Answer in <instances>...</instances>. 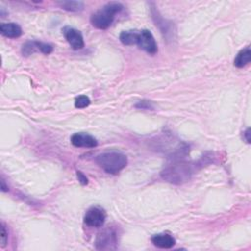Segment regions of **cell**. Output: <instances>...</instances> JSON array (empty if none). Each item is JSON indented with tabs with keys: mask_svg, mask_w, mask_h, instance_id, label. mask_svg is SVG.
I'll use <instances>...</instances> for the list:
<instances>
[{
	"mask_svg": "<svg viewBox=\"0 0 251 251\" xmlns=\"http://www.w3.org/2000/svg\"><path fill=\"white\" fill-rule=\"evenodd\" d=\"M151 15L152 18L155 22V25L160 28L161 32L167 37L169 38L170 36H173V23L172 22H168L166 19H164L163 17H161V15L159 14L158 10L155 9V7L151 8Z\"/></svg>",
	"mask_w": 251,
	"mask_h": 251,
	"instance_id": "10",
	"label": "cell"
},
{
	"mask_svg": "<svg viewBox=\"0 0 251 251\" xmlns=\"http://www.w3.org/2000/svg\"><path fill=\"white\" fill-rule=\"evenodd\" d=\"M118 243V232L113 226H108L100 231L95 239V247L98 250L115 249Z\"/></svg>",
	"mask_w": 251,
	"mask_h": 251,
	"instance_id": "4",
	"label": "cell"
},
{
	"mask_svg": "<svg viewBox=\"0 0 251 251\" xmlns=\"http://www.w3.org/2000/svg\"><path fill=\"white\" fill-rule=\"evenodd\" d=\"M135 107L139 108V109H143V110H153L154 109V106H153L152 102L151 101H146V100L138 102L135 105Z\"/></svg>",
	"mask_w": 251,
	"mask_h": 251,
	"instance_id": "18",
	"label": "cell"
},
{
	"mask_svg": "<svg viewBox=\"0 0 251 251\" xmlns=\"http://www.w3.org/2000/svg\"><path fill=\"white\" fill-rule=\"evenodd\" d=\"M8 241V231L6 229V226L4 223L1 224V233H0V246L5 247Z\"/></svg>",
	"mask_w": 251,
	"mask_h": 251,
	"instance_id": "17",
	"label": "cell"
},
{
	"mask_svg": "<svg viewBox=\"0 0 251 251\" xmlns=\"http://www.w3.org/2000/svg\"><path fill=\"white\" fill-rule=\"evenodd\" d=\"M62 32L74 50H79L84 47V41L82 34L79 30L72 26H64L62 28Z\"/></svg>",
	"mask_w": 251,
	"mask_h": 251,
	"instance_id": "7",
	"label": "cell"
},
{
	"mask_svg": "<svg viewBox=\"0 0 251 251\" xmlns=\"http://www.w3.org/2000/svg\"><path fill=\"white\" fill-rule=\"evenodd\" d=\"M95 162L106 173L117 175L127 165V158L123 153L112 151L97 155Z\"/></svg>",
	"mask_w": 251,
	"mask_h": 251,
	"instance_id": "2",
	"label": "cell"
},
{
	"mask_svg": "<svg viewBox=\"0 0 251 251\" xmlns=\"http://www.w3.org/2000/svg\"><path fill=\"white\" fill-rule=\"evenodd\" d=\"M1 189L2 191H8V185L5 184V181L3 178L1 179Z\"/></svg>",
	"mask_w": 251,
	"mask_h": 251,
	"instance_id": "21",
	"label": "cell"
},
{
	"mask_svg": "<svg viewBox=\"0 0 251 251\" xmlns=\"http://www.w3.org/2000/svg\"><path fill=\"white\" fill-rule=\"evenodd\" d=\"M71 143L75 147L93 148L97 146V140L92 135L85 132H76L71 136Z\"/></svg>",
	"mask_w": 251,
	"mask_h": 251,
	"instance_id": "9",
	"label": "cell"
},
{
	"mask_svg": "<svg viewBox=\"0 0 251 251\" xmlns=\"http://www.w3.org/2000/svg\"><path fill=\"white\" fill-rule=\"evenodd\" d=\"M123 8L124 6L119 2H109L91 15L90 23L96 28L106 29L111 25L115 16L122 11Z\"/></svg>",
	"mask_w": 251,
	"mask_h": 251,
	"instance_id": "3",
	"label": "cell"
},
{
	"mask_svg": "<svg viewBox=\"0 0 251 251\" xmlns=\"http://www.w3.org/2000/svg\"><path fill=\"white\" fill-rule=\"evenodd\" d=\"M194 171L195 166L192 163L176 159L163 169L161 176L170 183L181 184L190 179Z\"/></svg>",
	"mask_w": 251,
	"mask_h": 251,
	"instance_id": "1",
	"label": "cell"
},
{
	"mask_svg": "<svg viewBox=\"0 0 251 251\" xmlns=\"http://www.w3.org/2000/svg\"><path fill=\"white\" fill-rule=\"evenodd\" d=\"M89 104H90V99L86 95H79L75 100V108H78V109L85 108Z\"/></svg>",
	"mask_w": 251,
	"mask_h": 251,
	"instance_id": "16",
	"label": "cell"
},
{
	"mask_svg": "<svg viewBox=\"0 0 251 251\" xmlns=\"http://www.w3.org/2000/svg\"><path fill=\"white\" fill-rule=\"evenodd\" d=\"M106 220V212L97 206H93L89 208L83 218L84 223L93 227H100L104 225Z\"/></svg>",
	"mask_w": 251,
	"mask_h": 251,
	"instance_id": "6",
	"label": "cell"
},
{
	"mask_svg": "<svg viewBox=\"0 0 251 251\" xmlns=\"http://www.w3.org/2000/svg\"><path fill=\"white\" fill-rule=\"evenodd\" d=\"M251 61V49L249 46L241 49L234 58L233 65L236 68H243Z\"/></svg>",
	"mask_w": 251,
	"mask_h": 251,
	"instance_id": "13",
	"label": "cell"
},
{
	"mask_svg": "<svg viewBox=\"0 0 251 251\" xmlns=\"http://www.w3.org/2000/svg\"><path fill=\"white\" fill-rule=\"evenodd\" d=\"M138 30H124L120 33L119 39L125 45H136Z\"/></svg>",
	"mask_w": 251,
	"mask_h": 251,
	"instance_id": "14",
	"label": "cell"
},
{
	"mask_svg": "<svg viewBox=\"0 0 251 251\" xmlns=\"http://www.w3.org/2000/svg\"><path fill=\"white\" fill-rule=\"evenodd\" d=\"M136 45L150 55H154L158 51L156 40L151 31L148 29L138 30V38Z\"/></svg>",
	"mask_w": 251,
	"mask_h": 251,
	"instance_id": "5",
	"label": "cell"
},
{
	"mask_svg": "<svg viewBox=\"0 0 251 251\" xmlns=\"http://www.w3.org/2000/svg\"><path fill=\"white\" fill-rule=\"evenodd\" d=\"M76 177L78 179V181L82 184L85 185L88 183V178L83 175V173H81L80 171H76Z\"/></svg>",
	"mask_w": 251,
	"mask_h": 251,
	"instance_id": "19",
	"label": "cell"
},
{
	"mask_svg": "<svg viewBox=\"0 0 251 251\" xmlns=\"http://www.w3.org/2000/svg\"><path fill=\"white\" fill-rule=\"evenodd\" d=\"M1 33L9 38H18L22 35V27L16 23H2L0 25Z\"/></svg>",
	"mask_w": 251,
	"mask_h": 251,
	"instance_id": "12",
	"label": "cell"
},
{
	"mask_svg": "<svg viewBox=\"0 0 251 251\" xmlns=\"http://www.w3.org/2000/svg\"><path fill=\"white\" fill-rule=\"evenodd\" d=\"M151 241L155 246L165 249L172 248L176 244V239L173 237V235L166 232L154 234L151 237Z\"/></svg>",
	"mask_w": 251,
	"mask_h": 251,
	"instance_id": "11",
	"label": "cell"
},
{
	"mask_svg": "<svg viewBox=\"0 0 251 251\" xmlns=\"http://www.w3.org/2000/svg\"><path fill=\"white\" fill-rule=\"evenodd\" d=\"M58 5L67 11L70 12H78L81 11L84 7L83 3L81 1H74V0H68V1H59Z\"/></svg>",
	"mask_w": 251,
	"mask_h": 251,
	"instance_id": "15",
	"label": "cell"
},
{
	"mask_svg": "<svg viewBox=\"0 0 251 251\" xmlns=\"http://www.w3.org/2000/svg\"><path fill=\"white\" fill-rule=\"evenodd\" d=\"M38 51L48 55L53 51V46L49 43H44L37 40H30L26 41L22 47V53L24 56H29Z\"/></svg>",
	"mask_w": 251,
	"mask_h": 251,
	"instance_id": "8",
	"label": "cell"
},
{
	"mask_svg": "<svg viewBox=\"0 0 251 251\" xmlns=\"http://www.w3.org/2000/svg\"><path fill=\"white\" fill-rule=\"evenodd\" d=\"M250 129L249 128H247L245 131H244V135H245V139H246V141H247V143H249L250 142V137H249V135H250Z\"/></svg>",
	"mask_w": 251,
	"mask_h": 251,
	"instance_id": "20",
	"label": "cell"
}]
</instances>
